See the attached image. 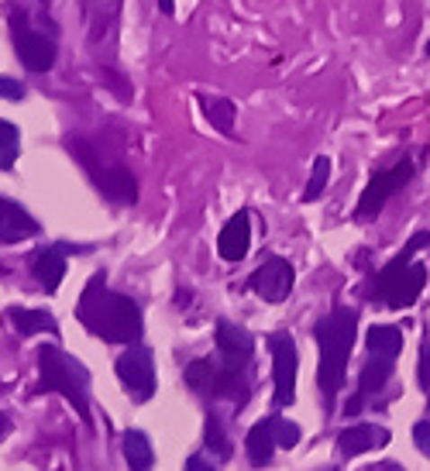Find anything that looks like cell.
I'll return each mask as SVG.
<instances>
[{
    "label": "cell",
    "mask_w": 430,
    "mask_h": 471,
    "mask_svg": "<svg viewBox=\"0 0 430 471\" xmlns=\"http://www.w3.org/2000/svg\"><path fill=\"white\" fill-rule=\"evenodd\" d=\"M76 316L90 334L107 341V344H138L141 331H145L138 303L131 296L107 289L103 275H94L86 282V289L79 296Z\"/></svg>",
    "instance_id": "obj_1"
},
{
    "label": "cell",
    "mask_w": 430,
    "mask_h": 471,
    "mask_svg": "<svg viewBox=\"0 0 430 471\" xmlns=\"http://www.w3.org/2000/svg\"><path fill=\"white\" fill-rule=\"evenodd\" d=\"M354 331H358V314H354L352 307H337V310H331L313 327L317 348H320V358H317V389H320V399H324V410L327 413H334L337 393L345 386L348 358H352L354 348Z\"/></svg>",
    "instance_id": "obj_2"
},
{
    "label": "cell",
    "mask_w": 430,
    "mask_h": 471,
    "mask_svg": "<svg viewBox=\"0 0 430 471\" xmlns=\"http://www.w3.org/2000/svg\"><path fill=\"white\" fill-rule=\"evenodd\" d=\"M424 244H430V231H417L386 269H379L372 275V282L365 286V296L386 303L390 310H410L424 293V286H427V269L420 262H413Z\"/></svg>",
    "instance_id": "obj_3"
},
{
    "label": "cell",
    "mask_w": 430,
    "mask_h": 471,
    "mask_svg": "<svg viewBox=\"0 0 430 471\" xmlns=\"http://www.w3.org/2000/svg\"><path fill=\"white\" fill-rule=\"evenodd\" d=\"M39 378L41 393H59L66 403H73V410L79 413V420L90 427V372L79 365L73 354H66L56 344L39 348Z\"/></svg>",
    "instance_id": "obj_4"
},
{
    "label": "cell",
    "mask_w": 430,
    "mask_h": 471,
    "mask_svg": "<svg viewBox=\"0 0 430 471\" xmlns=\"http://www.w3.org/2000/svg\"><path fill=\"white\" fill-rule=\"evenodd\" d=\"M69 148L76 152V158L83 162V169H86V176L94 179V186H97L103 197L114 200V203H135L138 182L121 162L100 158V152L86 141V138H69Z\"/></svg>",
    "instance_id": "obj_5"
},
{
    "label": "cell",
    "mask_w": 430,
    "mask_h": 471,
    "mask_svg": "<svg viewBox=\"0 0 430 471\" xmlns=\"http://www.w3.org/2000/svg\"><path fill=\"white\" fill-rule=\"evenodd\" d=\"M114 372H118L124 393L135 403H148L156 395V358H152L148 348L128 344V351L114 361Z\"/></svg>",
    "instance_id": "obj_6"
},
{
    "label": "cell",
    "mask_w": 430,
    "mask_h": 471,
    "mask_svg": "<svg viewBox=\"0 0 430 471\" xmlns=\"http://www.w3.org/2000/svg\"><path fill=\"white\" fill-rule=\"evenodd\" d=\"M413 179V162H396L392 169H379L372 182L365 186V193L358 200V207H354V220H375L379 210L386 207V200L396 193V190H403L407 182Z\"/></svg>",
    "instance_id": "obj_7"
},
{
    "label": "cell",
    "mask_w": 430,
    "mask_h": 471,
    "mask_svg": "<svg viewBox=\"0 0 430 471\" xmlns=\"http://www.w3.org/2000/svg\"><path fill=\"white\" fill-rule=\"evenodd\" d=\"M269 351H273V375H275V406H293L296 372H300V354H296L293 334L275 331L269 337Z\"/></svg>",
    "instance_id": "obj_8"
},
{
    "label": "cell",
    "mask_w": 430,
    "mask_h": 471,
    "mask_svg": "<svg viewBox=\"0 0 430 471\" xmlns=\"http://www.w3.org/2000/svg\"><path fill=\"white\" fill-rule=\"evenodd\" d=\"M14 49H18V59L24 62V69H31V73H49L56 66V41L45 31L28 28L24 14H14Z\"/></svg>",
    "instance_id": "obj_9"
},
{
    "label": "cell",
    "mask_w": 430,
    "mask_h": 471,
    "mask_svg": "<svg viewBox=\"0 0 430 471\" xmlns=\"http://www.w3.org/2000/svg\"><path fill=\"white\" fill-rule=\"evenodd\" d=\"M252 293H258L265 303H286V296L293 293V265L286 258H265L248 279Z\"/></svg>",
    "instance_id": "obj_10"
},
{
    "label": "cell",
    "mask_w": 430,
    "mask_h": 471,
    "mask_svg": "<svg viewBox=\"0 0 430 471\" xmlns=\"http://www.w3.org/2000/svg\"><path fill=\"white\" fill-rule=\"evenodd\" d=\"M41 231V224L28 214L21 203L0 197V241L4 244H21L28 237H35Z\"/></svg>",
    "instance_id": "obj_11"
},
{
    "label": "cell",
    "mask_w": 430,
    "mask_h": 471,
    "mask_svg": "<svg viewBox=\"0 0 430 471\" xmlns=\"http://www.w3.org/2000/svg\"><path fill=\"white\" fill-rule=\"evenodd\" d=\"M248 248H252V214L248 210H237L228 224H224V231L217 237V252L224 262H241V258L248 255Z\"/></svg>",
    "instance_id": "obj_12"
},
{
    "label": "cell",
    "mask_w": 430,
    "mask_h": 471,
    "mask_svg": "<svg viewBox=\"0 0 430 471\" xmlns=\"http://www.w3.org/2000/svg\"><path fill=\"white\" fill-rule=\"evenodd\" d=\"M390 444V431L386 427H375V423H354L337 433V451L341 458H358L375 448H386Z\"/></svg>",
    "instance_id": "obj_13"
},
{
    "label": "cell",
    "mask_w": 430,
    "mask_h": 471,
    "mask_svg": "<svg viewBox=\"0 0 430 471\" xmlns=\"http://www.w3.org/2000/svg\"><path fill=\"white\" fill-rule=\"evenodd\" d=\"M214 341H217V351L224 354V361L231 365H248V358L255 351V337L237 327L231 320H217V331H214Z\"/></svg>",
    "instance_id": "obj_14"
},
{
    "label": "cell",
    "mask_w": 430,
    "mask_h": 471,
    "mask_svg": "<svg viewBox=\"0 0 430 471\" xmlns=\"http://www.w3.org/2000/svg\"><path fill=\"white\" fill-rule=\"evenodd\" d=\"M392 358H372L369 365L362 369V375H358V389H354V395L348 399V413H362V406H365V399H372L375 393H382V386L390 382V375H392Z\"/></svg>",
    "instance_id": "obj_15"
},
{
    "label": "cell",
    "mask_w": 430,
    "mask_h": 471,
    "mask_svg": "<svg viewBox=\"0 0 430 471\" xmlns=\"http://www.w3.org/2000/svg\"><path fill=\"white\" fill-rule=\"evenodd\" d=\"M211 395H214V399H231V403H237V406H245V403H248V395H252V386H248L245 365L220 361V365H217V372H214Z\"/></svg>",
    "instance_id": "obj_16"
},
{
    "label": "cell",
    "mask_w": 430,
    "mask_h": 471,
    "mask_svg": "<svg viewBox=\"0 0 430 471\" xmlns=\"http://www.w3.org/2000/svg\"><path fill=\"white\" fill-rule=\"evenodd\" d=\"M31 275H35L39 289L56 293L62 286V275H66V252H62V244H52V248L35 252V255H31Z\"/></svg>",
    "instance_id": "obj_17"
},
{
    "label": "cell",
    "mask_w": 430,
    "mask_h": 471,
    "mask_svg": "<svg viewBox=\"0 0 430 471\" xmlns=\"http://www.w3.org/2000/svg\"><path fill=\"white\" fill-rule=\"evenodd\" d=\"M7 324L14 327V334L35 337V334H59V320L45 310H28V307H11Z\"/></svg>",
    "instance_id": "obj_18"
},
{
    "label": "cell",
    "mask_w": 430,
    "mask_h": 471,
    "mask_svg": "<svg viewBox=\"0 0 430 471\" xmlns=\"http://www.w3.org/2000/svg\"><path fill=\"white\" fill-rule=\"evenodd\" d=\"M245 448H248V461L255 468H265L275 454V437H273V416L269 420H258L248 437H245Z\"/></svg>",
    "instance_id": "obj_19"
},
{
    "label": "cell",
    "mask_w": 430,
    "mask_h": 471,
    "mask_svg": "<svg viewBox=\"0 0 430 471\" xmlns=\"http://www.w3.org/2000/svg\"><path fill=\"white\" fill-rule=\"evenodd\" d=\"M121 454H124V461H128L131 471H148L156 465V451H152L148 437L141 431H128L121 437Z\"/></svg>",
    "instance_id": "obj_20"
},
{
    "label": "cell",
    "mask_w": 430,
    "mask_h": 471,
    "mask_svg": "<svg viewBox=\"0 0 430 471\" xmlns=\"http://www.w3.org/2000/svg\"><path fill=\"white\" fill-rule=\"evenodd\" d=\"M365 344H369L372 354L392 358V361H396V354L403 351V331L392 327V324H375L369 334H365Z\"/></svg>",
    "instance_id": "obj_21"
},
{
    "label": "cell",
    "mask_w": 430,
    "mask_h": 471,
    "mask_svg": "<svg viewBox=\"0 0 430 471\" xmlns=\"http://www.w3.org/2000/svg\"><path fill=\"white\" fill-rule=\"evenodd\" d=\"M203 114L214 124L220 135H231L235 131V103L228 97H203Z\"/></svg>",
    "instance_id": "obj_22"
},
{
    "label": "cell",
    "mask_w": 430,
    "mask_h": 471,
    "mask_svg": "<svg viewBox=\"0 0 430 471\" xmlns=\"http://www.w3.org/2000/svg\"><path fill=\"white\" fill-rule=\"evenodd\" d=\"M214 372H217V361L211 358H193L190 365H186V382H190V389L200 395H211V386H214Z\"/></svg>",
    "instance_id": "obj_23"
},
{
    "label": "cell",
    "mask_w": 430,
    "mask_h": 471,
    "mask_svg": "<svg viewBox=\"0 0 430 471\" xmlns=\"http://www.w3.org/2000/svg\"><path fill=\"white\" fill-rule=\"evenodd\" d=\"M18 152H21V131L11 120H0V173L18 162Z\"/></svg>",
    "instance_id": "obj_24"
},
{
    "label": "cell",
    "mask_w": 430,
    "mask_h": 471,
    "mask_svg": "<svg viewBox=\"0 0 430 471\" xmlns=\"http://www.w3.org/2000/svg\"><path fill=\"white\" fill-rule=\"evenodd\" d=\"M203 444L217 454V458H231V444H228V433L220 427V416L207 413V427H203Z\"/></svg>",
    "instance_id": "obj_25"
},
{
    "label": "cell",
    "mask_w": 430,
    "mask_h": 471,
    "mask_svg": "<svg viewBox=\"0 0 430 471\" xmlns=\"http://www.w3.org/2000/svg\"><path fill=\"white\" fill-rule=\"evenodd\" d=\"M327 179H331V158H317L313 162V173H310V182H307V190H303V200L313 203V200H320V193L327 190Z\"/></svg>",
    "instance_id": "obj_26"
},
{
    "label": "cell",
    "mask_w": 430,
    "mask_h": 471,
    "mask_svg": "<svg viewBox=\"0 0 430 471\" xmlns=\"http://www.w3.org/2000/svg\"><path fill=\"white\" fill-rule=\"evenodd\" d=\"M273 437H275V448H290L293 451L300 444V427L290 423L286 416H273Z\"/></svg>",
    "instance_id": "obj_27"
},
{
    "label": "cell",
    "mask_w": 430,
    "mask_h": 471,
    "mask_svg": "<svg viewBox=\"0 0 430 471\" xmlns=\"http://www.w3.org/2000/svg\"><path fill=\"white\" fill-rule=\"evenodd\" d=\"M420 389H424L430 406V334H424V341H420Z\"/></svg>",
    "instance_id": "obj_28"
},
{
    "label": "cell",
    "mask_w": 430,
    "mask_h": 471,
    "mask_svg": "<svg viewBox=\"0 0 430 471\" xmlns=\"http://www.w3.org/2000/svg\"><path fill=\"white\" fill-rule=\"evenodd\" d=\"M0 100H24V86H21L18 79L0 76Z\"/></svg>",
    "instance_id": "obj_29"
},
{
    "label": "cell",
    "mask_w": 430,
    "mask_h": 471,
    "mask_svg": "<svg viewBox=\"0 0 430 471\" xmlns=\"http://www.w3.org/2000/svg\"><path fill=\"white\" fill-rule=\"evenodd\" d=\"M413 440H417V448L430 458V420H420V423L413 427Z\"/></svg>",
    "instance_id": "obj_30"
},
{
    "label": "cell",
    "mask_w": 430,
    "mask_h": 471,
    "mask_svg": "<svg viewBox=\"0 0 430 471\" xmlns=\"http://www.w3.org/2000/svg\"><path fill=\"white\" fill-rule=\"evenodd\" d=\"M183 471H214V465H211L207 458H200V454H193V458H186V465H183Z\"/></svg>",
    "instance_id": "obj_31"
},
{
    "label": "cell",
    "mask_w": 430,
    "mask_h": 471,
    "mask_svg": "<svg viewBox=\"0 0 430 471\" xmlns=\"http://www.w3.org/2000/svg\"><path fill=\"white\" fill-rule=\"evenodd\" d=\"M7 433H11V420H7V416H4V413H0V440H4V437H7Z\"/></svg>",
    "instance_id": "obj_32"
},
{
    "label": "cell",
    "mask_w": 430,
    "mask_h": 471,
    "mask_svg": "<svg viewBox=\"0 0 430 471\" xmlns=\"http://www.w3.org/2000/svg\"><path fill=\"white\" fill-rule=\"evenodd\" d=\"M375 471H403V468H399L396 461H382V465H379V468H375Z\"/></svg>",
    "instance_id": "obj_33"
},
{
    "label": "cell",
    "mask_w": 430,
    "mask_h": 471,
    "mask_svg": "<svg viewBox=\"0 0 430 471\" xmlns=\"http://www.w3.org/2000/svg\"><path fill=\"white\" fill-rule=\"evenodd\" d=\"M158 7H162V14H173V11H176L173 0H158Z\"/></svg>",
    "instance_id": "obj_34"
},
{
    "label": "cell",
    "mask_w": 430,
    "mask_h": 471,
    "mask_svg": "<svg viewBox=\"0 0 430 471\" xmlns=\"http://www.w3.org/2000/svg\"><path fill=\"white\" fill-rule=\"evenodd\" d=\"M427 56H430V41H427Z\"/></svg>",
    "instance_id": "obj_35"
},
{
    "label": "cell",
    "mask_w": 430,
    "mask_h": 471,
    "mask_svg": "<svg viewBox=\"0 0 430 471\" xmlns=\"http://www.w3.org/2000/svg\"><path fill=\"white\" fill-rule=\"evenodd\" d=\"M0 275H4V269H0Z\"/></svg>",
    "instance_id": "obj_36"
}]
</instances>
